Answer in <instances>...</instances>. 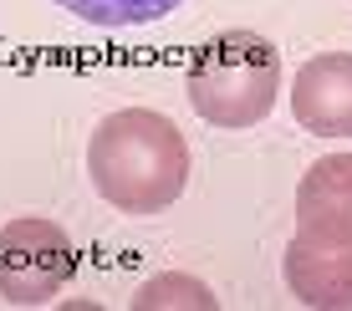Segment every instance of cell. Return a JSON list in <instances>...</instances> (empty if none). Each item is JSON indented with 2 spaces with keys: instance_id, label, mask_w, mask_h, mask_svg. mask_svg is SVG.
<instances>
[{
  "instance_id": "3",
  "label": "cell",
  "mask_w": 352,
  "mask_h": 311,
  "mask_svg": "<svg viewBox=\"0 0 352 311\" xmlns=\"http://www.w3.org/2000/svg\"><path fill=\"white\" fill-rule=\"evenodd\" d=\"M72 270H77V250L56 220L21 214L0 224V296L10 306H46L52 296H62Z\"/></svg>"
},
{
  "instance_id": "4",
  "label": "cell",
  "mask_w": 352,
  "mask_h": 311,
  "mask_svg": "<svg viewBox=\"0 0 352 311\" xmlns=\"http://www.w3.org/2000/svg\"><path fill=\"white\" fill-rule=\"evenodd\" d=\"M291 117L317 138H352V51H322L291 77Z\"/></svg>"
},
{
  "instance_id": "6",
  "label": "cell",
  "mask_w": 352,
  "mask_h": 311,
  "mask_svg": "<svg viewBox=\"0 0 352 311\" xmlns=\"http://www.w3.org/2000/svg\"><path fill=\"white\" fill-rule=\"evenodd\" d=\"M286 291L311 311H352V245H317L307 235L281 255Z\"/></svg>"
},
{
  "instance_id": "5",
  "label": "cell",
  "mask_w": 352,
  "mask_h": 311,
  "mask_svg": "<svg viewBox=\"0 0 352 311\" xmlns=\"http://www.w3.org/2000/svg\"><path fill=\"white\" fill-rule=\"evenodd\" d=\"M296 235L352 245V153H327L296 184Z\"/></svg>"
},
{
  "instance_id": "7",
  "label": "cell",
  "mask_w": 352,
  "mask_h": 311,
  "mask_svg": "<svg viewBox=\"0 0 352 311\" xmlns=\"http://www.w3.org/2000/svg\"><path fill=\"white\" fill-rule=\"evenodd\" d=\"M67 16L87 21V26L102 31H123V26H148V21L174 16L184 0H56Z\"/></svg>"
},
{
  "instance_id": "1",
  "label": "cell",
  "mask_w": 352,
  "mask_h": 311,
  "mask_svg": "<svg viewBox=\"0 0 352 311\" xmlns=\"http://www.w3.org/2000/svg\"><path fill=\"white\" fill-rule=\"evenodd\" d=\"M87 174L118 214H164L189 189V138L153 107H118L87 138Z\"/></svg>"
},
{
  "instance_id": "8",
  "label": "cell",
  "mask_w": 352,
  "mask_h": 311,
  "mask_svg": "<svg viewBox=\"0 0 352 311\" xmlns=\"http://www.w3.org/2000/svg\"><path fill=\"white\" fill-rule=\"evenodd\" d=\"M214 311L220 306V296L210 291L204 281L184 276V270H164V276L143 281L138 296H133V311Z\"/></svg>"
},
{
  "instance_id": "2",
  "label": "cell",
  "mask_w": 352,
  "mask_h": 311,
  "mask_svg": "<svg viewBox=\"0 0 352 311\" xmlns=\"http://www.w3.org/2000/svg\"><path fill=\"white\" fill-rule=\"evenodd\" d=\"M184 92L210 128H256L281 97V51L261 31H220L194 51Z\"/></svg>"
}]
</instances>
